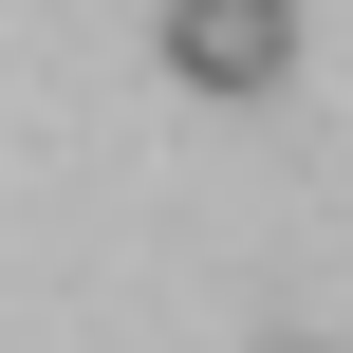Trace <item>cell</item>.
Wrapping results in <instances>:
<instances>
[{
    "instance_id": "6da1fadb",
    "label": "cell",
    "mask_w": 353,
    "mask_h": 353,
    "mask_svg": "<svg viewBox=\"0 0 353 353\" xmlns=\"http://www.w3.org/2000/svg\"><path fill=\"white\" fill-rule=\"evenodd\" d=\"M168 74L186 93H279L298 74V0H168Z\"/></svg>"
}]
</instances>
